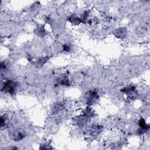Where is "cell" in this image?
<instances>
[{
	"mask_svg": "<svg viewBox=\"0 0 150 150\" xmlns=\"http://www.w3.org/2000/svg\"><path fill=\"white\" fill-rule=\"evenodd\" d=\"M97 99V95L95 92H92L90 93L89 96L87 98L88 103H93Z\"/></svg>",
	"mask_w": 150,
	"mask_h": 150,
	"instance_id": "cell-3",
	"label": "cell"
},
{
	"mask_svg": "<svg viewBox=\"0 0 150 150\" xmlns=\"http://www.w3.org/2000/svg\"><path fill=\"white\" fill-rule=\"evenodd\" d=\"M12 139L14 141H18L22 139L25 137V132L23 129H17L11 132L10 133Z\"/></svg>",
	"mask_w": 150,
	"mask_h": 150,
	"instance_id": "cell-1",
	"label": "cell"
},
{
	"mask_svg": "<svg viewBox=\"0 0 150 150\" xmlns=\"http://www.w3.org/2000/svg\"><path fill=\"white\" fill-rule=\"evenodd\" d=\"M16 88L15 83L13 81L9 80L4 83L3 84V87L2 88V91H4L6 93H9L10 94H13L15 92Z\"/></svg>",
	"mask_w": 150,
	"mask_h": 150,
	"instance_id": "cell-2",
	"label": "cell"
}]
</instances>
